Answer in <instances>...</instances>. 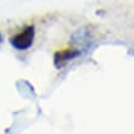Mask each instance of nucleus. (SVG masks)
Listing matches in <instances>:
<instances>
[{
  "label": "nucleus",
  "instance_id": "1",
  "mask_svg": "<svg viewBox=\"0 0 134 134\" xmlns=\"http://www.w3.org/2000/svg\"><path fill=\"white\" fill-rule=\"evenodd\" d=\"M33 40H35V26L30 25L22 31L14 35L10 38V43L17 51H26L33 44Z\"/></svg>",
  "mask_w": 134,
  "mask_h": 134
},
{
  "label": "nucleus",
  "instance_id": "2",
  "mask_svg": "<svg viewBox=\"0 0 134 134\" xmlns=\"http://www.w3.org/2000/svg\"><path fill=\"white\" fill-rule=\"evenodd\" d=\"M79 55H80V51H77V49H74V48L62 49V51H57L54 53L53 62H54V65H55L57 69H62L69 62H71L73 59L79 57Z\"/></svg>",
  "mask_w": 134,
  "mask_h": 134
},
{
  "label": "nucleus",
  "instance_id": "3",
  "mask_svg": "<svg viewBox=\"0 0 134 134\" xmlns=\"http://www.w3.org/2000/svg\"><path fill=\"white\" fill-rule=\"evenodd\" d=\"M1 41H3V37H1V33H0V43H1Z\"/></svg>",
  "mask_w": 134,
  "mask_h": 134
}]
</instances>
